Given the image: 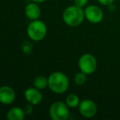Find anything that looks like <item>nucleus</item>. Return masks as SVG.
Listing matches in <instances>:
<instances>
[{"label":"nucleus","instance_id":"f257e3e1","mask_svg":"<svg viewBox=\"0 0 120 120\" xmlns=\"http://www.w3.org/2000/svg\"><path fill=\"white\" fill-rule=\"evenodd\" d=\"M62 19L67 26L71 27L79 26L85 19L84 10L76 5L70 6L65 8V11L63 12Z\"/></svg>","mask_w":120,"mask_h":120},{"label":"nucleus","instance_id":"f03ea898","mask_svg":"<svg viewBox=\"0 0 120 120\" xmlns=\"http://www.w3.org/2000/svg\"><path fill=\"white\" fill-rule=\"evenodd\" d=\"M70 81L61 72H54L48 77V87L56 94H63L68 90Z\"/></svg>","mask_w":120,"mask_h":120},{"label":"nucleus","instance_id":"7ed1b4c3","mask_svg":"<svg viewBox=\"0 0 120 120\" xmlns=\"http://www.w3.org/2000/svg\"><path fill=\"white\" fill-rule=\"evenodd\" d=\"M48 32L47 26L40 20H34L27 27V35L34 41H41L45 38Z\"/></svg>","mask_w":120,"mask_h":120},{"label":"nucleus","instance_id":"20e7f679","mask_svg":"<svg viewBox=\"0 0 120 120\" xmlns=\"http://www.w3.org/2000/svg\"><path fill=\"white\" fill-rule=\"evenodd\" d=\"M49 115L53 120H66L70 117V109L66 103L56 101L49 109Z\"/></svg>","mask_w":120,"mask_h":120},{"label":"nucleus","instance_id":"39448f33","mask_svg":"<svg viewBox=\"0 0 120 120\" xmlns=\"http://www.w3.org/2000/svg\"><path fill=\"white\" fill-rule=\"evenodd\" d=\"M79 68L81 72L87 75H90L95 72L97 67V61L96 58L91 54H83L81 55L78 62Z\"/></svg>","mask_w":120,"mask_h":120},{"label":"nucleus","instance_id":"423d86ee","mask_svg":"<svg viewBox=\"0 0 120 120\" xmlns=\"http://www.w3.org/2000/svg\"><path fill=\"white\" fill-rule=\"evenodd\" d=\"M85 18L92 24H98L101 22L104 18L103 11L96 5H89L84 9Z\"/></svg>","mask_w":120,"mask_h":120},{"label":"nucleus","instance_id":"0eeeda50","mask_svg":"<svg viewBox=\"0 0 120 120\" xmlns=\"http://www.w3.org/2000/svg\"><path fill=\"white\" fill-rule=\"evenodd\" d=\"M78 108L81 115L87 119L94 117L97 113V106L96 103L90 99H84L81 100Z\"/></svg>","mask_w":120,"mask_h":120},{"label":"nucleus","instance_id":"6e6552de","mask_svg":"<svg viewBox=\"0 0 120 120\" xmlns=\"http://www.w3.org/2000/svg\"><path fill=\"white\" fill-rule=\"evenodd\" d=\"M24 95L28 103L33 104V105H37L43 100V95H42L41 91L35 87L27 88L25 91Z\"/></svg>","mask_w":120,"mask_h":120},{"label":"nucleus","instance_id":"1a4fd4ad","mask_svg":"<svg viewBox=\"0 0 120 120\" xmlns=\"http://www.w3.org/2000/svg\"><path fill=\"white\" fill-rule=\"evenodd\" d=\"M16 93L11 87L3 86L0 87V103L3 104H10L14 102Z\"/></svg>","mask_w":120,"mask_h":120},{"label":"nucleus","instance_id":"9d476101","mask_svg":"<svg viewBox=\"0 0 120 120\" xmlns=\"http://www.w3.org/2000/svg\"><path fill=\"white\" fill-rule=\"evenodd\" d=\"M25 16L31 21L38 19L41 15V10L38 6V3L34 2L27 4L25 8Z\"/></svg>","mask_w":120,"mask_h":120},{"label":"nucleus","instance_id":"9b49d317","mask_svg":"<svg viewBox=\"0 0 120 120\" xmlns=\"http://www.w3.org/2000/svg\"><path fill=\"white\" fill-rule=\"evenodd\" d=\"M25 110L20 107L11 108L7 113V119L8 120H23L25 118Z\"/></svg>","mask_w":120,"mask_h":120},{"label":"nucleus","instance_id":"f8f14e48","mask_svg":"<svg viewBox=\"0 0 120 120\" xmlns=\"http://www.w3.org/2000/svg\"><path fill=\"white\" fill-rule=\"evenodd\" d=\"M34 87L38 90H44L48 87V78L44 76H38L34 80Z\"/></svg>","mask_w":120,"mask_h":120},{"label":"nucleus","instance_id":"ddd939ff","mask_svg":"<svg viewBox=\"0 0 120 120\" xmlns=\"http://www.w3.org/2000/svg\"><path fill=\"white\" fill-rule=\"evenodd\" d=\"M65 103L69 106V108L75 109V108L79 107V104H80V99L76 94L71 93V94L67 95L66 99H65Z\"/></svg>","mask_w":120,"mask_h":120},{"label":"nucleus","instance_id":"4468645a","mask_svg":"<svg viewBox=\"0 0 120 120\" xmlns=\"http://www.w3.org/2000/svg\"><path fill=\"white\" fill-rule=\"evenodd\" d=\"M86 81H87V74L81 72V71L79 72H78V73H76V75L74 76V82L77 85H83L86 82Z\"/></svg>","mask_w":120,"mask_h":120},{"label":"nucleus","instance_id":"2eb2a0df","mask_svg":"<svg viewBox=\"0 0 120 120\" xmlns=\"http://www.w3.org/2000/svg\"><path fill=\"white\" fill-rule=\"evenodd\" d=\"M74 5L79 7V8H84L88 3V0H74Z\"/></svg>","mask_w":120,"mask_h":120},{"label":"nucleus","instance_id":"dca6fc26","mask_svg":"<svg viewBox=\"0 0 120 120\" xmlns=\"http://www.w3.org/2000/svg\"><path fill=\"white\" fill-rule=\"evenodd\" d=\"M97 1L100 4L103 5V6H110L113 4L114 0H97Z\"/></svg>","mask_w":120,"mask_h":120},{"label":"nucleus","instance_id":"f3484780","mask_svg":"<svg viewBox=\"0 0 120 120\" xmlns=\"http://www.w3.org/2000/svg\"><path fill=\"white\" fill-rule=\"evenodd\" d=\"M32 105H33V104H30V103H29L28 105L25 107V114H30V113L32 112V110H33Z\"/></svg>","mask_w":120,"mask_h":120},{"label":"nucleus","instance_id":"a211bd4d","mask_svg":"<svg viewBox=\"0 0 120 120\" xmlns=\"http://www.w3.org/2000/svg\"><path fill=\"white\" fill-rule=\"evenodd\" d=\"M32 1L37 3H44V2H46L47 0H32Z\"/></svg>","mask_w":120,"mask_h":120}]
</instances>
